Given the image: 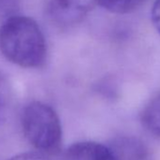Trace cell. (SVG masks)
<instances>
[{"label": "cell", "instance_id": "cell-1", "mask_svg": "<svg viewBox=\"0 0 160 160\" xmlns=\"http://www.w3.org/2000/svg\"><path fill=\"white\" fill-rule=\"evenodd\" d=\"M0 51L12 63L22 68H40L47 57L44 35L35 20L14 15L0 27Z\"/></svg>", "mask_w": 160, "mask_h": 160}, {"label": "cell", "instance_id": "cell-2", "mask_svg": "<svg viewBox=\"0 0 160 160\" xmlns=\"http://www.w3.org/2000/svg\"><path fill=\"white\" fill-rule=\"evenodd\" d=\"M21 125L25 138L37 152L58 154L62 144V127L58 115L50 106L32 102L23 110Z\"/></svg>", "mask_w": 160, "mask_h": 160}, {"label": "cell", "instance_id": "cell-3", "mask_svg": "<svg viewBox=\"0 0 160 160\" xmlns=\"http://www.w3.org/2000/svg\"><path fill=\"white\" fill-rule=\"evenodd\" d=\"M96 4V0H48L46 14L56 27L68 28L81 22Z\"/></svg>", "mask_w": 160, "mask_h": 160}, {"label": "cell", "instance_id": "cell-4", "mask_svg": "<svg viewBox=\"0 0 160 160\" xmlns=\"http://www.w3.org/2000/svg\"><path fill=\"white\" fill-rule=\"evenodd\" d=\"M108 146L114 160H154L152 150L137 137L117 136Z\"/></svg>", "mask_w": 160, "mask_h": 160}, {"label": "cell", "instance_id": "cell-5", "mask_svg": "<svg viewBox=\"0 0 160 160\" xmlns=\"http://www.w3.org/2000/svg\"><path fill=\"white\" fill-rule=\"evenodd\" d=\"M64 160H114L108 145L96 141H78L68 147Z\"/></svg>", "mask_w": 160, "mask_h": 160}, {"label": "cell", "instance_id": "cell-6", "mask_svg": "<svg viewBox=\"0 0 160 160\" xmlns=\"http://www.w3.org/2000/svg\"><path fill=\"white\" fill-rule=\"evenodd\" d=\"M141 122L147 131L160 138V94L146 105L141 113Z\"/></svg>", "mask_w": 160, "mask_h": 160}, {"label": "cell", "instance_id": "cell-7", "mask_svg": "<svg viewBox=\"0 0 160 160\" xmlns=\"http://www.w3.org/2000/svg\"><path fill=\"white\" fill-rule=\"evenodd\" d=\"M102 8L116 14L130 13L141 7L146 0H96Z\"/></svg>", "mask_w": 160, "mask_h": 160}, {"label": "cell", "instance_id": "cell-8", "mask_svg": "<svg viewBox=\"0 0 160 160\" xmlns=\"http://www.w3.org/2000/svg\"><path fill=\"white\" fill-rule=\"evenodd\" d=\"M11 89L7 78L0 72V124L7 119L11 106Z\"/></svg>", "mask_w": 160, "mask_h": 160}, {"label": "cell", "instance_id": "cell-9", "mask_svg": "<svg viewBox=\"0 0 160 160\" xmlns=\"http://www.w3.org/2000/svg\"><path fill=\"white\" fill-rule=\"evenodd\" d=\"M10 160H52L50 155L42 153L40 152H26L15 154Z\"/></svg>", "mask_w": 160, "mask_h": 160}, {"label": "cell", "instance_id": "cell-10", "mask_svg": "<svg viewBox=\"0 0 160 160\" xmlns=\"http://www.w3.org/2000/svg\"><path fill=\"white\" fill-rule=\"evenodd\" d=\"M152 21L154 28L160 33V0H155L152 5Z\"/></svg>", "mask_w": 160, "mask_h": 160}]
</instances>
